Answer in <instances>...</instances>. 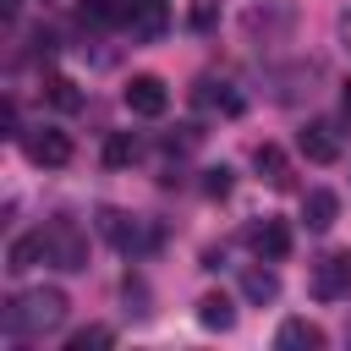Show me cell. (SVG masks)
<instances>
[{
  "label": "cell",
  "mask_w": 351,
  "mask_h": 351,
  "mask_svg": "<svg viewBox=\"0 0 351 351\" xmlns=\"http://www.w3.org/2000/svg\"><path fill=\"white\" fill-rule=\"evenodd\" d=\"M66 313H71V302H66V291L60 285H33V291H22L16 302H5V335H16V340H44V335H55L60 324H66Z\"/></svg>",
  "instance_id": "1"
},
{
  "label": "cell",
  "mask_w": 351,
  "mask_h": 351,
  "mask_svg": "<svg viewBox=\"0 0 351 351\" xmlns=\"http://www.w3.org/2000/svg\"><path fill=\"white\" fill-rule=\"evenodd\" d=\"M99 230H104L110 247H121L126 258H143V252L159 247V230H154L148 219H137V214H121V208H104V214H99Z\"/></svg>",
  "instance_id": "2"
},
{
  "label": "cell",
  "mask_w": 351,
  "mask_h": 351,
  "mask_svg": "<svg viewBox=\"0 0 351 351\" xmlns=\"http://www.w3.org/2000/svg\"><path fill=\"white\" fill-rule=\"evenodd\" d=\"M44 236H49V263H55V269H66V274L88 269V236H82V225H77V219L55 214V219L44 225Z\"/></svg>",
  "instance_id": "3"
},
{
  "label": "cell",
  "mask_w": 351,
  "mask_h": 351,
  "mask_svg": "<svg viewBox=\"0 0 351 351\" xmlns=\"http://www.w3.org/2000/svg\"><path fill=\"white\" fill-rule=\"evenodd\" d=\"M313 296L318 302H346L351 296V252H329L313 263Z\"/></svg>",
  "instance_id": "4"
},
{
  "label": "cell",
  "mask_w": 351,
  "mask_h": 351,
  "mask_svg": "<svg viewBox=\"0 0 351 351\" xmlns=\"http://www.w3.org/2000/svg\"><path fill=\"white\" fill-rule=\"evenodd\" d=\"M121 27H132V38H159L170 27V0H121Z\"/></svg>",
  "instance_id": "5"
},
{
  "label": "cell",
  "mask_w": 351,
  "mask_h": 351,
  "mask_svg": "<svg viewBox=\"0 0 351 351\" xmlns=\"http://www.w3.org/2000/svg\"><path fill=\"white\" fill-rule=\"evenodd\" d=\"M22 148H27V159H33V165H44V170L71 165V137H66L60 126H38V132H27V137H22Z\"/></svg>",
  "instance_id": "6"
},
{
  "label": "cell",
  "mask_w": 351,
  "mask_h": 351,
  "mask_svg": "<svg viewBox=\"0 0 351 351\" xmlns=\"http://www.w3.org/2000/svg\"><path fill=\"white\" fill-rule=\"evenodd\" d=\"M121 99H126V110H132V115H143V121H154V115H165V110H170V88H165L159 77H148V71H143V77H132Z\"/></svg>",
  "instance_id": "7"
},
{
  "label": "cell",
  "mask_w": 351,
  "mask_h": 351,
  "mask_svg": "<svg viewBox=\"0 0 351 351\" xmlns=\"http://www.w3.org/2000/svg\"><path fill=\"white\" fill-rule=\"evenodd\" d=\"M247 247H252L263 263H280V258L291 252V225H285V219H258V225H247Z\"/></svg>",
  "instance_id": "8"
},
{
  "label": "cell",
  "mask_w": 351,
  "mask_h": 351,
  "mask_svg": "<svg viewBox=\"0 0 351 351\" xmlns=\"http://www.w3.org/2000/svg\"><path fill=\"white\" fill-rule=\"evenodd\" d=\"M296 148H302L313 165H335V159H340V132H335L329 121H307L302 137H296Z\"/></svg>",
  "instance_id": "9"
},
{
  "label": "cell",
  "mask_w": 351,
  "mask_h": 351,
  "mask_svg": "<svg viewBox=\"0 0 351 351\" xmlns=\"http://www.w3.org/2000/svg\"><path fill=\"white\" fill-rule=\"evenodd\" d=\"M33 263H49V236H44V230L16 236V241H11V252H5V269H11V274H27Z\"/></svg>",
  "instance_id": "10"
},
{
  "label": "cell",
  "mask_w": 351,
  "mask_h": 351,
  "mask_svg": "<svg viewBox=\"0 0 351 351\" xmlns=\"http://www.w3.org/2000/svg\"><path fill=\"white\" fill-rule=\"evenodd\" d=\"M302 219H307V230H329V225L340 219V197H335L329 186H313V192L302 197Z\"/></svg>",
  "instance_id": "11"
},
{
  "label": "cell",
  "mask_w": 351,
  "mask_h": 351,
  "mask_svg": "<svg viewBox=\"0 0 351 351\" xmlns=\"http://www.w3.org/2000/svg\"><path fill=\"white\" fill-rule=\"evenodd\" d=\"M274 346H280V351H318V346H324V329L307 324V318H285L280 335H274Z\"/></svg>",
  "instance_id": "12"
},
{
  "label": "cell",
  "mask_w": 351,
  "mask_h": 351,
  "mask_svg": "<svg viewBox=\"0 0 351 351\" xmlns=\"http://www.w3.org/2000/svg\"><path fill=\"white\" fill-rule=\"evenodd\" d=\"M192 99H197L203 110H219V115H241V93H236L230 82H214V77H203Z\"/></svg>",
  "instance_id": "13"
},
{
  "label": "cell",
  "mask_w": 351,
  "mask_h": 351,
  "mask_svg": "<svg viewBox=\"0 0 351 351\" xmlns=\"http://www.w3.org/2000/svg\"><path fill=\"white\" fill-rule=\"evenodd\" d=\"M252 165H258V176L274 186V192H285L291 186V159L274 148V143H258V154H252Z\"/></svg>",
  "instance_id": "14"
},
{
  "label": "cell",
  "mask_w": 351,
  "mask_h": 351,
  "mask_svg": "<svg viewBox=\"0 0 351 351\" xmlns=\"http://www.w3.org/2000/svg\"><path fill=\"white\" fill-rule=\"evenodd\" d=\"M241 291H247V302H258V307H263V302H274V296H280V274H274V269H263V258H258V263H247V269H241Z\"/></svg>",
  "instance_id": "15"
},
{
  "label": "cell",
  "mask_w": 351,
  "mask_h": 351,
  "mask_svg": "<svg viewBox=\"0 0 351 351\" xmlns=\"http://www.w3.org/2000/svg\"><path fill=\"white\" fill-rule=\"evenodd\" d=\"M197 324H203V329H219V335H225V329L236 324V302H230L225 291H208V296H197Z\"/></svg>",
  "instance_id": "16"
},
{
  "label": "cell",
  "mask_w": 351,
  "mask_h": 351,
  "mask_svg": "<svg viewBox=\"0 0 351 351\" xmlns=\"http://www.w3.org/2000/svg\"><path fill=\"white\" fill-rule=\"evenodd\" d=\"M82 27H121V0H77Z\"/></svg>",
  "instance_id": "17"
},
{
  "label": "cell",
  "mask_w": 351,
  "mask_h": 351,
  "mask_svg": "<svg viewBox=\"0 0 351 351\" xmlns=\"http://www.w3.org/2000/svg\"><path fill=\"white\" fill-rule=\"evenodd\" d=\"M143 154V143H137V132H110L104 137V165L110 170H121V165H132Z\"/></svg>",
  "instance_id": "18"
},
{
  "label": "cell",
  "mask_w": 351,
  "mask_h": 351,
  "mask_svg": "<svg viewBox=\"0 0 351 351\" xmlns=\"http://www.w3.org/2000/svg\"><path fill=\"white\" fill-rule=\"evenodd\" d=\"M115 340V329H104V324H88V329H77L71 340H66V351H99V346H110Z\"/></svg>",
  "instance_id": "19"
},
{
  "label": "cell",
  "mask_w": 351,
  "mask_h": 351,
  "mask_svg": "<svg viewBox=\"0 0 351 351\" xmlns=\"http://www.w3.org/2000/svg\"><path fill=\"white\" fill-rule=\"evenodd\" d=\"M44 88H49V99H55L60 110H77V104H82V93H77V82H66V77H49Z\"/></svg>",
  "instance_id": "20"
},
{
  "label": "cell",
  "mask_w": 351,
  "mask_h": 351,
  "mask_svg": "<svg viewBox=\"0 0 351 351\" xmlns=\"http://www.w3.org/2000/svg\"><path fill=\"white\" fill-rule=\"evenodd\" d=\"M203 192H208V197H225V192H230V170H225V165H208V170H203Z\"/></svg>",
  "instance_id": "21"
},
{
  "label": "cell",
  "mask_w": 351,
  "mask_h": 351,
  "mask_svg": "<svg viewBox=\"0 0 351 351\" xmlns=\"http://www.w3.org/2000/svg\"><path fill=\"white\" fill-rule=\"evenodd\" d=\"M335 27H340V44H346V55H351V5L340 11V22H335Z\"/></svg>",
  "instance_id": "22"
},
{
  "label": "cell",
  "mask_w": 351,
  "mask_h": 351,
  "mask_svg": "<svg viewBox=\"0 0 351 351\" xmlns=\"http://www.w3.org/2000/svg\"><path fill=\"white\" fill-rule=\"evenodd\" d=\"M340 115H346V126H351V82L340 88Z\"/></svg>",
  "instance_id": "23"
},
{
  "label": "cell",
  "mask_w": 351,
  "mask_h": 351,
  "mask_svg": "<svg viewBox=\"0 0 351 351\" xmlns=\"http://www.w3.org/2000/svg\"><path fill=\"white\" fill-rule=\"evenodd\" d=\"M346 340H351V329H346Z\"/></svg>",
  "instance_id": "24"
}]
</instances>
